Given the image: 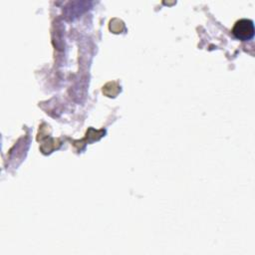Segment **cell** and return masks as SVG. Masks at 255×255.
I'll list each match as a JSON object with an SVG mask.
<instances>
[{
    "mask_svg": "<svg viewBox=\"0 0 255 255\" xmlns=\"http://www.w3.org/2000/svg\"><path fill=\"white\" fill-rule=\"evenodd\" d=\"M233 35L242 41L250 40L254 36V25L251 20L241 19L237 21L232 29Z\"/></svg>",
    "mask_w": 255,
    "mask_h": 255,
    "instance_id": "6da1fadb",
    "label": "cell"
}]
</instances>
